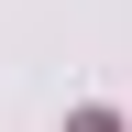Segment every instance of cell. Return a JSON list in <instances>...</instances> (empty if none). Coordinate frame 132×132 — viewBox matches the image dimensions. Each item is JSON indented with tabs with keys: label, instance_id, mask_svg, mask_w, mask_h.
<instances>
[{
	"label": "cell",
	"instance_id": "cell-1",
	"mask_svg": "<svg viewBox=\"0 0 132 132\" xmlns=\"http://www.w3.org/2000/svg\"><path fill=\"white\" fill-rule=\"evenodd\" d=\"M66 132H121V121H110V110H77V121H66Z\"/></svg>",
	"mask_w": 132,
	"mask_h": 132
}]
</instances>
